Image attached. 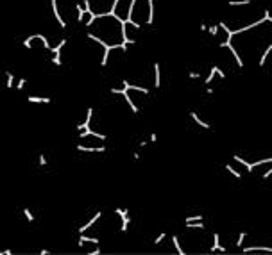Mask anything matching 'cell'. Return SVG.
<instances>
[{
    "label": "cell",
    "mask_w": 272,
    "mask_h": 255,
    "mask_svg": "<svg viewBox=\"0 0 272 255\" xmlns=\"http://www.w3.org/2000/svg\"><path fill=\"white\" fill-rule=\"evenodd\" d=\"M215 75H218V77L226 78V73H224V70H220L218 66H211V70H209V73H208V77L204 78V84H206V86L211 84V80L215 78Z\"/></svg>",
    "instance_id": "cell-5"
},
{
    "label": "cell",
    "mask_w": 272,
    "mask_h": 255,
    "mask_svg": "<svg viewBox=\"0 0 272 255\" xmlns=\"http://www.w3.org/2000/svg\"><path fill=\"white\" fill-rule=\"evenodd\" d=\"M263 164H272V157H267V159H258V161H252L251 163V168H249V173L260 168V166H263Z\"/></svg>",
    "instance_id": "cell-10"
},
{
    "label": "cell",
    "mask_w": 272,
    "mask_h": 255,
    "mask_svg": "<svg viewBox=\"0 0 272 255\" xmlns=\"http://www.w3.org/2000/svg\"><path fill=\"white\" fill-rule=\"evenodd\" d=\"M23 216H25V220H27L29 223H32V221H34V216H32V212H30V209H27V207L23 209Z\"/></svg>",
    "instance_id": "cell-20"
},
{
    "label": "cell",
    "mask_w": 272,
    "mask_h": 255,
    "mask_svg": "<svg viewBox=\"0 0 272 255\" xmlns=\"http://www.w3.org/2000/svg\"><path fill=\"white\" fill-rule=\"evenodd\" d=\"M161 86V66L159 63H154V87Z\"/></svg>",
    "instance_id": "cell-12"
},
{
    "label": "cell",
    "mask_w": 272,
    "mask_h": 255,
    "mask_svg": "<svg viewBox=\"0 0 272 255\" xmlns=\"http://www.w3.org/2000/svg\"><path fill=\"white\" fill-rule=\"evenodd\" d=\"M100 216H102V211H97V212H95V216H93L91 220L88 221V223H84V225H82V227L79 228V234H84L86 230H90V228H91L93 225H95V223H97V221L100 220Z\"/></svg>",
    "instance_id": "cell-6"
},
{
    "label": "cell",
    "mask_w": 272,
    "mask_h": 255,
    "mask_svg": "<svg viewBox=\"0 0 272 255\" xmlns=\"http://www.w3.org/2000/svg\"><path fill=\"white\" fill-rule=\"evenodd\" d=\"M77 150L79 152H86V154H104L106 152V146H84V145H77Z\"/></svg>",
    "instance_id": "cell-8"
},
{
    "label": "cell",
    "mask_w": 272,
    "mask_h": 255,
    "mask_svg": "<svg viewBox=\"0 0 272 255\" xmlns=\"http://www.w3.org/2000/svg\"><path fill=\"white\" fill-rule=\"evenodd\" d=\"M27 102H30V104H52V98H49V96H27Z\"/></svg>",
    "instance_id": "cell-11"
},
{
    "label": "cell",
    "mask_w": 272,
    "mask_h": 255,
    "mask_svg": "<svg viewBox=\"0 0 272 255\" xmlns=\"http://www.w3.org/2000/svg\"><path fill=\"white\" fill-rule=\"evenodd\" d=\"M88 39L91 41H100L111 47L118 48L125 43L124 36V20H120L115 13H106L95 16V20L88 25Z\"/></svg>",
    "instance_id": "cell-1"
},
{
    "label": "cell",
    "mask_w": 272,
    "mask_h": 255,
    "mask_svg": "<svg viewBox=\"0 0 272 255\" xmlns=\"http://www.w3.org/2000/svg\"><path fill=\"white\" fill-rule=\"evenodd\" d=\"M270 177H272V166L267 171H263V173H261V178H263V180H267V178H270Z\"/></svg>",
    "instance_id": "cell-27"
},
{
    "label": "cell",
    "mask_w": 272,
    "mask_h": 255,
    "mask_svg": "<svg viewBox=\"0 0 272 255\" xmlns=\"http://www.w3.org/2000/svg\"><path fill=\"white\" fill-rule=\"evenodd\" d=\"M172 243H174V246H176V252H177L179 255H185V250H183V246L179 244V237H177V235H172Z\"/></svg>",
    "instance_id": "cell-16"
},
{
    "label": "cell",
    "mask_w": 272,
    "mask_h": 255,
    "mask_svg": "<svg viewBox=\"0 0 272 255\" xmlns=\"http://www.w3.org/2000/svg\"><path fill=\"white\" fill-rule=\"evenodd\" d=\"M133 159H134V161H140V159H142V155H140L138 152H134V154H133Z\"/></svg>",
    "instance_id": "cell-32"
},
{
    "label": "cell",
    "mask_w": 272,
    "mask_h": 255,
    "mask_svg": "<svg viewBox=\"0 0 272 255\" xmlns=\"http://www.w3.org/2000/svg\"><path fill=\"white\" fill-rule=\"evenodd\" d=\"M40 255H50L49 250H40Z\"/></svg>",
    "instance_id": "cell-34"
},
{
    "label": "cell",
    "mask_w": 272,
    "mask_h": 255,
    "mask_svg": "<svg viewBox=\"0 0 272 255\" xmlns=\"http://www.w3.org/2000/svg\"><path fill=\"white\" fill-rule=\"evenodd\" d=\"M270 52H272V41L269 43V45H267V48L261 52V57H260V61H258V66H260V68H263V66H265V63H267V57L270 56Z\"/></svg>",
    "instance_id": "cell-9"
},
{
    "label": "cell",
    "mask_w": 272,
    "mask_h": 255,
    "mask_svg": "<svg viewBox=\"0 0 272 255\" xmlns=\"http://www.w3.org/2000/svg\"><path fill=\"white\" fill-rule=\"evenodd\" d=\"M200 30H202V32H208V25H206V23H200Z\"/></svg>",
    "instance_id": "cell-33"
},
{
    "label": "cell",
    "mask_w": 272,
    "mask_h": 255,
    "mask_svg": "<svg viewBox=\"0 0 272 255\" xmlns=\"http://www.w3.org/2000/svg\"><path fill=\"white\" fill-rule=\"evenodd\" d=\"M90 255H100V248H99V246H95V250H91Z\"/></svg>",
    "instance_id": "cell-31"
},
{
    "label": "cell",
    "mask_w": 272,
    "mask_h": 255,
    "mask_svg": "<svg viewBox=\"0 0 272 255\" xmlns=\"http://www.w3.org/2000/svg\"><path fill=\"white\" fill-rule=\"evenodd\" d=\"M165 237H166V232H161V234L157 235L156 239H154V244H161V243H163V239H165Z\"/></svg>",
    "instance_id": "cell-25"
},
{
    "label": "cell",
    "mask_w": 272,
    "mask_h": 255,
    "mask_svg": "<svg viewBox=\"0 0 272 255\" xmlns=\"http://www.w3.org/2000/svg\"><path fill=\"white\" fill-rule=\"evenodd\" d=\"M131 7H133V0H129L125 6L122 7V0H115V6H113V13L120 18V20L127 21L131 18Z\"/></svg>",
    "instance_id": "cell-3"
},
{
    "label": "cell",
    "mask_w": 272,
    "mask_h": 255,
    "mask_svg": "<svg viewBox=\"0 0 272 255\" xmlns=\"http://www.w3.org/2000/svg\"><path fill=\"white\" fill-rule=\"evenodd\" d=\"M6 75H7V82H6V87H9V89H11V87H14V75H13V73H11V71H7Z\"/></svg>",
    "instance_id": "cell-18"
},
{
    "label": "cell",
    "mask_w": 272,
    "mask_h": 255,
    "mask_svg": "<svg viewBox=\"0 0 272 255\" xmlns=\"http://www.w3.org/2000/svg\"><path fill=\"white\" fill-rule=\"evenodd\" d=\"M2 255H13V252H11V250H4V252H2Z\"/></svg>",
    "instance_id": "cell-35"
},
{
    "label": "cell",
    "mask_w": 272,
    "mask_h": 255,
    "mask_svg": "<svg viewBox=\"0 0 272 255\" xmlns=\"http://www.w3.org/2000/svg\"><path fill=\"white\" fill-rule=\"evenodd\" d=\"M52 63L56 64V66H61V52L54 54V59H52Z\"/></svg>",
    "instance_id": "cell-23"
},
{
    "label": "cell",
    "mask_w": 272,
    "mask_h": 255,
    "mask_svg": "<svg viewBox=\"0 0 272 255\" xmlns=\"http://www.w3.org/2000/svg\"><path fill=\"white\" fill-rule=\"evenodd\" d=\"M38 163H40V166H47V155L45 154H40L38 155Z\"/></svg>",
    "instance_id": "cell-24"
},
{
    "label": "cell",
    "mask_w": 272,
    "mask_h": 255,
    "mask_svg": "<svg viewBox=\"0 0 272 255\" xmlns=\"http://www.w3.org/2000/svg\"><path fill=\"white\" fill-rule=\"evenodd\" d=\"M206 93L208 95H213V87H206Z\"/></svg>",
    "instance_id": "cell-36"
},
{
    "label": "cell",
    "mask_w": 272,
    "mask_h": 255,
    "mask_svg": "<svg viewBox=\"0 0 272 255\" xmlns=\"http://www.w3.org/2000/svg\"><path fill=\"white\" fill-rule=\"evenodd\" d=\"M149 141L150 143H156L157 141V134H156V132H152V134L149 136Z\"/></svg>",
    "instance_id": "cell-30"
},
{
    "label": "cell",
    "mask_w": 272,
    "mask_h": 255,
    "mask_svg": "<svg viewBox=\"0 0 272 255\" xmlns=\"http://www.w3.org/2000/svg\"><path fill=\"white\" fill-rule=\"evenodd\" d=\"M252 0H231L229 2V7H245V6H251Z\"/></svg>",
    "instance_id": "cell-15"
},
{
    "label": "cell",
    "mask_w": 272,
    "mask_h": 255,
    "mask_svg": "<svg viewBox=\"0 0 272 255\" xmlns=\"http://www.w3.org/2000/svg\"><path fill=\"white\" fill-rule=\"evenodd\" d=\"M149 139H142V141H140V143H138V146H140V148H145V146H147V145H149Z\"/></svg>",
    "instance_id": "cell-29"
},
{
    "label": "cell",
    "mask_w": 272,
    "mask_h": 255,
    "mask_svg": "<svg viewBox=\"0 0 272 255\" xmlns=\"http://www.w3.org/2000/svg\"><path fill=\"white\" fill-rule=\"evenodd\" d=\"M224 168H226V170H227V171H229V173H231V175H233V177H235V178H238V180L242 178V173H240V171H238V170H235V168H233L231 164H226Z\"/></svg>",
    "instance_id": "cell-17"
},
{
    "label": "cell",
    "mask_w": 272,
    "mask_h": 255,
    "mask_svg": "<svg viewBox=\"0 0 272 255\" xmlns=\"http://www.w3.org/2000/svg\"><path fill=\"white\" fill-rule=\"evenodd\" d=\"M202 220H204V216H188L185 223H193V221H202Z\"/></svg>",
    "instance_id": "cell-22"
},
{
    "label": "cell",
    "mask_w": 272,
    "mask_h": 255,
    "mask_svg": "<svg viewBox=\"0 0 272 255\" xmlns=\"http://www.w3.org/2000/svg\"><path fill=\"white\" fill-rule=\"evenodd\" d=\"M50 7H52V14H54L56 21L59 23V27L66 29V21H64V18L61 16V11H59V7H57V0H50Z\"/></svg>",
    "instance_id": "cell-4"
},
{
    "label": "cell",
    "mask_w": 272,
    "mask_h": 255,
    "mask_svg": "<svg viewBox=\"0 0 272 255\" xmlns=\"http://www.w3.org/2000/svg\"><path fill=\"white\" fill-rule=\"evenodd\" d=\"M140 29H142V25H138V23H134V21H124V36H125V41L131 43V45H134L136 41H138V32H140Z\"/></svg>",
    "instance_id": "cell-2"
},
{
    "label": "cell",
    "mask_w": 272,
    "mask_h": 255,
    "mask_svg": "<svg viewBox=\"0 0 272 255\" xmlns=\"http://www.w3.org/2000/svg\"><path fill=\"white\" fill-rule=\"evenodd\" d=\"M245 237H247V232H243V230H242V232L238 234V239H236V246H242V244H243V239H245Z\"/></svg>",
    "instance_id": "cell-21"
},
{
    "label": "cell",
    "mask_w": 272,
    "mask_h": 255,
    "mask_svg": "<svg viewBox=\"0 0 272 255\" xmlns=\"http://www.w3.org/2000/svg\"><path fill=\"white\" fill-rule=\"evenodd\" d=\"M25 84H27V78H20V80L16 82V86H14V87H16V89H23V87H25Z\"/></svg>",
    "instance_id": "cell-26"
},
{
    "label": "cell",
    "mask_w": 272,
    "mask_h": 255,
    "mask_svg": "<svg viewBox=\"0 0 272 255\" xmlns=\"http://www.w3.org/2000/svg\"><path fill=\"white\" fill-rule=\"evenodd\" d=\"M249 252H267V253H272V248L267 246V244H252V246H245L243 248V253H249Z\"/></svg>",
    "instance_id": "cell-7"
},
{
    "label": "cell",
    "mask_w": 272,
    "mask_h": 255,
    "mask_svg": "<svg viewBox=\"0 0 272 255\" xmlns=\"http://www.w3.org/2000/svg\"><path fill=\"white\" fill-rule=\"evenodd\" d=\"M190 118H192V120L195 121V123H197L200 128H209V123H206V121L200 120V116H199L197 113H193V111H192V113H190Z\"/></svg>",
    "instance_id": "cell-14"
},
{
    "label": "cell",
    "mask_w": 272,
    "mask_h": 255,
    "mask_svg": "<svg viewBox=\"0 0 272 255\" xmlns=\"http://www.w3.org/2000/svg\"><path fill=\"white\" fill-rule=\"evenodd\" d=\"M188 77L197 80V78H200V73H199V71H190V73H188Z\"/></svg>",
    "instance_id": "cell-28"
},
{
    "label": "cell",
    "mask_w": 272,
    "mask_h": 255,
    "mask_svg": "<svg viewBox=\"0 0 272 255\" xmlns=\"http://www.w3.org/2000/svg\"><path fill=\"white\" fill-rule=\"evenodd\" d=\"M79 239H82L84 243H93V244H99V237H86L84 234H81Z\"/></svg>",
    "instance_id": "cell-19"
},
{
    "label": "cell",
    "mask_w": 272,
    "mask_h": 255,
    "mask_svg": "<svg viewBox=\"0 0 272 255\" xmlns=\"http://www.w3.org/2000/svg\"><path fill=\"white\" fill-rule=\"evenodd\" d=\"M209 252H226V248L220 244V237H218V234H213V244H211Z\"/></svg>",
    "instance_id": "cell-13"
}]
</instances>
